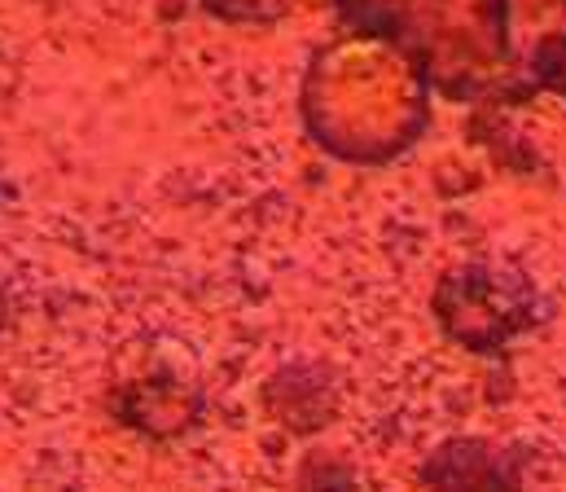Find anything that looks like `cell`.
<instances>
[{
    "instance_id": "obj_1",
    "label": "cell",
    "mask_w": 566,
    "mask_h": 492,
    "mask_svg": "<svg viewBox=\"0 0 566 492\" xmlns=\"http://www.w3.org/2000/svg\"><path fill=\"white\" fill-rule=\"evenodd\" d=\"M430 492H518V467L510 453L483 440H452L426 462Z\"/></svg>"
}]
</instances>
